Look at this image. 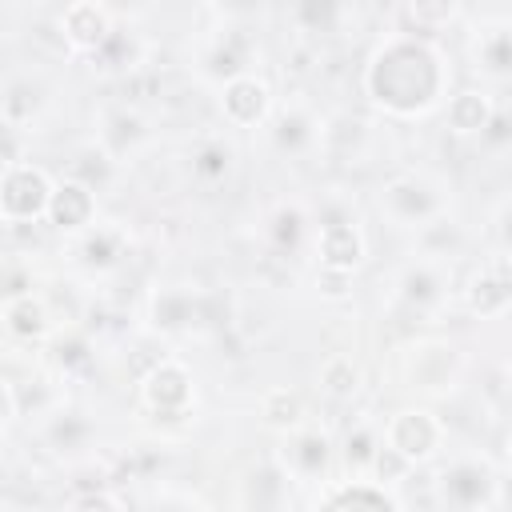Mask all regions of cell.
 <instances>
[{"label": "cell", "instance_id": "1", "mask_svg": "<svg viewBox=\"0 0 512 512\" xmlns=\"http://www.w3.org/2000/svg\"><path fill=\"white\" fill-rule=\"evenodd\" d=\"M444 88V64L436 48L412 36H396L380 44L364 68V92L396 116H416L436 104Z\"/></svg>", "mask_w": 512, "mask_h": 512}, {"label": "cell", "instance_id": "2", "mask_svg": "<svg viewBox=\"0 0 512 512\" xmlns=\"http://www.w3.org/2000/svg\"><path fill=\"white\" fill-rule=\"evenodd\" d=\"M52 180L44 168L36 164H16V168H4V180H0V212L8 224H24V220H36L40 212H48L52 204Z\"/></svg>", "mask_w": 512, "mask_h": 512}, {"label": "cell", "instance_id": "3", "mask_svg": "<svg viewBox=\"0 0 512 512\" xmlns=\"http://www.w3.org/2000/svg\"><path fill=\"white\" fill-rule=\"evenodd\" d=\"M380 204L404 228H416V224L424 228V224L440 220V196L424 176H392L380 192Z\"/></svg>", "mask_w": 512, "mask_h": 512}, {"label": "cell", "instance_id": "4", "mask_svg": "<svg viewBox=\"0 0 512 512\" xmlns=\"http://www.w3.org/2000/svg\"><path fill=\"white\" fill-rule=\"evenodd\" d=\"M388 448H396L404 460L420 464L428 460L436 448H440V420L424 408H404L388 420V436H384Z\"/></svg>", "mask_w": 512, "mask_h": 512}, {"label": "cell", "instance_id": "5", "mask_svg": "<svg viewBox=\"0 0 512 512\" xmlns=\"http://www.w3.org/2000/svg\"><path fill=\"white\" fill-rule=\"evenodd\" d=\"M56 24H60L64 44H68L72 52H84V56L100 52V48H104V40L116 32L112 12H108L104 4H92V0L68 4V8L60 12V20H56Z\"/></svg>", "mask_w": 512, "mask_h": 512}, {"label": "cell", "instance_id": "6", "mask_svg": "<svg viewBox=\"0 0 512 512\" xmlns=\"http://www.w3.org/2000/svg\"><path fill=\"white\" fill-rule=\"evenodd\" d=\"M140 392H144V404L160 416H184L188 404H192V372L176 360H164L160 368H152L144 380H140Z\"/></svg>", "mask_w": 512, "mask_h": 512}, {"label": "cell", "instance_id": "7", "mask_svg": "<svg viewBox=\"0 0 512 512\" xmlns=\"http://www.w3.org/2000/svg\"><path fill=\"white\" fill-rule=\"evenodd\" d=\"M436 484H440L444 504L464 508V512H476L492 496V488H496L492 484V468L480 464V460H456V464H448Z\"/></svg>", "mask_w": 512, "mask_h": 512}, {"label": "cell", "instance_id": "8", "mask_svg": "<svg viewBox=\"0 0 512 512\" xmlns=\"http://www.w3.org/2000/svg\"><path fill=\"white\" fill-rule=\"evenodd\" d=\"M220 108H224V116L236 128H252V124H260L272 112V88H268V80H260L252 72L248 76H236V80L224 84Z\"/></svg>", "mask_w": 512, "mask_h": 512}, {"label": "cell", "instance_id": "9", "mask_svg": "<svg viewBox=\"0 0 512 512\" xmlns=\"http://www.w3.org/2000/svg\"><path fill=\"white\" fill-rule=\"evenodd\" d=\"M464 300L476 316H496L512 304V256L488 260L464 288Z\"/></svg>", "mask_w": 512, "mask_h": 512}, {"label": "cell", "instance_id": "10", "mask_svg": "<svg viewBox=\"0 0 512 512\" xmlns=\"http://www.w3.org/2000/svg\"><path fill=\"white\" fill-rule=\"evenodd\" d=\"M316 252H320V268H336V272H352L364 260V236L352 220L332 216L320 224L316 236Z\"/></svg>", "mask_w": 512, "mask_h": 512}, {"label": "cell", "instance_id": "11", "mask_svg": "<svg viewBox=\"0 0 512 512\" xmlns=\"http://www.w3.org/2000/svg\"><path fill=\"white\" fill-rule=\"evenodd\" d=\"M208 320V296H192L188 288H160L152 296V324L160 332H184Z\"/></svg>", "mask_w": 512, "mask_h": 512}, {"label": "cell", "instance_id": "12", "mask_svg": "<svg viewBox=\"0 0 512 512\" xmlns=\"http://www.w3.org/2000/svg\"><path fill=\"white\" fill-rule=\"evenodd\" d=\"M248 56H252V36L244 28H228L204 56V72L216 76V80H236V76H248Z\"/></svg>", "mask_w": 512, "mask_h": 512}, {"label": "cell", "instance_id": "13", "mask_svg": "<svg viewBox=\"0 0 512 512\" xmlns=\"http://www.w3.org/2000/svg\"><path fill=\"white\" fill-rule=\"evenodd\" d=\"M96 212V196L92 188H84L80 180H60L56 192H52V204H48V220L60 228V232H76L92 220Z\"/></svg>", "mask_w": 512, "mask_h": 512}, {"label": "cell", "instance_id": "14", "mask_svg": "<svg viewBox=\"0 0 512 512\" xmlns=\"http://www.w3.org/2000/svg\"><path fill=\"white\" fill-rule=\"evenodd\" d=\"M496 108H492V96L480 92V88H460L452 100H448V128L456 136H484L488 124H492Z\"/></svg>", "mask_w": 512, "mask_h": 512}, {"label": "cell", "instance_id": "15", "mask_svg": "<svg viewBox=\"0 0 512 512\" xmlns=\"http://www.w3.org/2000/svg\"><path fill=\"white\" fill-rule=\"evenodd\" d=\"M476 68L488 76H512V24H488L476 36Z\"/></svg>", "mask_w": 512, "mask_h": 512}, {"label": "cell", "instance_id": "16", "mask_svg": "<svg viewBox=\"0 0 512 512\" xmlns=\"http://www.w3.org/2000/svg\"><path fill=\"white\" fill-rule=\"evenodd\" d=\"M92 64L104 68V72H136L144 64V44L136 40V32L128 28H116L100 52H92Z\"/></svg>", "mask_w": 512, "mask_h": 512}, {"label": "cell", "instance_id": "17", "mask_svg": "<svg viewBox=\"0 0 512 512\" xmlns=\"http://www.w3.org/2000/svg\"><path fill=\"white\" fill-rule=\"evenodd\" d=\"M4 324L16 340H40L48 332V308L28 292V296H12L4 300Z\"/></svg>", "mask_w": 512, "mask_h": 512}, {"label": "cell", "instance_id": "18", "mask_svg": "<svg viewBox=\"0 0 512 512\" xmlns=\"http://www.w3.org/2000/svg\"><path fill=\"white\" fill-rule=\"evenodd\" d=\"M272 140H276V148L280 152H300V148H308L312 140H316V124H312V116L304 112V108H280V116H276V128H272Z\"/></svg>", "mask_w": 512, "mask_h": 512}, {"label": "cell", "instance_id": "19", "mask_svg": "<svg viewBox=\"0 0 512 512\" xmlns=\"http://www.w3.org/2000/svg\"><path fill=\"white\" fill-rule=\"evenodd\" d=\"M320 388H324L332 400H352V396L360 392V368H356V360L344 356V352L328 356L324 368H320Z\"/></svg>", "mask_w": 512, "mask_h": 512}, {"label": "cell", "instance_id": "20", "mask_svg": "<svg viewBox=\"0 0 512 512\" xmlns=\"http://www.w3.org/2000/svg\"><path fill=\"white\" fill-rule=\"evenodd\" d=\"M228 168H232V148L224 140H200L192 148V176L196 180L216 184V180L228 176Z\"/></svg>", "mask_w": 512, "mask_h": 512}, {"label": "cell", "instance_id": "21", "mask_svg": "<svg viewBox=\"0 0 512 512\" xmlns=\"http://www.w3.org/2000/svg\"><path fill=\"white\" fill-rule=\"evenodd\" d=\"M452 16H456L452 4H404V8H396L400 32H412V40L436 32V28H440L444 20H452Z\"/></svg>", "mask_w": 512, "mask_h": 512}, {"label": "cell", "instance_id": "22", "mask_svg": "<svg viewBox=\"0 0 512 512\" xmlns=\"http://www.w3.org/2000/svg\"><path fill=\"white\" fill-rule=\"evenodd\" d=\"M40 112V88L32 80H12L4 88V128H20Z\"/></svg>", "mask_w": 512, "mask_h": 512}, {"label": "cell", "instance_id": "23", "mask_svg": "<svg viewBox=\"0 0 512 512\" xmlns=\"http://www.w3.org/2000/svg\"><path fill=\"white\" fill-rule=\"evenodd\" d=\"M120 256H124V236H120L116 228H96V232H88L84 244H80V260H84L88 268H112Z\"/></svg>", "mask_w": 512, "mask_h": 512}, {"label": "cell", "instance_id": "24", "mask_svg": "<svg viewBox=\"0 0 512 512\" xmlns=\"http://www.w3.org/2000/svg\"><path fill=\"white\" fill-rule=\"evenodd\" d=\"M440 272L432 268V264H412V268H404V276H400V296L408 300V304H416V308H424V304H432V300H440Z\"/></svg>", "mask_w": 512, "mask_h": 512}, {"label": "cell", "instance_id": "25", "mask_svg": "<svg viewBox=\"0 0 512 512\" xmlns=\"http://www.w3.org/2000/svg\"><path fill=\"white\" fill-rule=\"evenodd\" d=\"M260 416L272 424V428H300V416H304V400L292 392V388H272L260 404Z\"/></svg>", "mask_w": 512, "mask_h": 512}, {"label": "cell", "instance_id": "26", "mask_svg": "<svg viewBox=\"0 0 512 512\" xmlns=\"http://www.w3.org/2000/svg\"><path fill=\"white\" fill-rule=\"evenodd\" d=\"M288 460H292V468H296L300 476L324 472V464H328V436H324V432H300V436L292 440Z\"/></svg>", "mask_w": 512, "mask_h": 512}, {"label": "cell", "instance_id": "27", "mask_svg": "<svg viewBox=\"0 0 512 512\" xmlns=\"http://www.w3.org/2000/svg\"><path fill=\"white\" fill-rule=\"evenodd\" d=\"M72 172H76V180H80L84 188H100V184L112 176V160H108V152H100V148H84V152H76Z\"/></svg>", "mask_w": 512, "mask_h": 512}, {"label": "cell", "instance_id": "28", "mask_svg": "<svg viewBox=\"0 0 512 512\" xmlns=\"http://www.w3.org/2000/svg\"><path fill=\"white\" fill-rule=\"evenodd\" d=\"M376 452H380V440H376L372 424H356V428L348 432V440H344V460H348L352 468H372Z\"/></svg>", "mask_w": 512, "mask_h": 512}, {"label": "cell", "instance_id": "29", "mask_svg": "<svg viewBox=\"0 0 512 512\" xmlns=\"http://www.w3.org/2000/svg\"><path fill=\"white\" fill-rule=\"evenodd\" d=\"M420 244L428 256H448L456 244H460V228L452 220H432L420 228Z\"/></svg>", "mask_w": 512, "mask_h": 512}, {"label": "cell", "instance_id": "30", "mask_svg": "<svg viewBox=\"0 0 512 512\" xmlns=\"http://www.w3.org/2000/svg\"><path fill=\"white\" fill-rule=\"evenodd\" d=\"M340 12H344V8H336V4H316V0H312V4H296V8H292V20H296L304 32H328V28L340 20Z\"/></svg>", "mask_w": 512, "mask_h": 512}, {"label": "cell", "instance_id": "31", "mask_svg": "<svg viewBox=\"0 0 512 512\" xmlns=\"http://www.w3.org/2000/svg\"><path fill=\"white\" fill-rule=\"evenodd\" d=\"M300 232H304V216H300L296 208H280V212L272 216V244H276L280 252H296Z\"/></svg>", "mask_w": 512, "mask_h": 512}, {"label": "cell", "instance_id": "32", "mask_svg": "<svg viewBox=\"0 0 512 512\" xmlns=\"http://www.w3.org/2000/svg\"><path fill=\"white\" fill-rule=\"evenodd\" d=\"M376 480H384V484H396V480H408V472H412V460H404L396 448H388V444H380V452H376V460H372V468H368Z\"/></svg>", "mask_w": 512, "mask_h": 512}, {"label": "cell", "instance_id": "33", "mask_svg": "<svg viewBox=\"0 0 512 512\" xmlns=\"http://www.w3.org/2000/svg\"><path fill=\"white\" fill-rule=\"evenodd\" d=\"M84 436H88V424H84L76 412H64V416L52 424V444H56V448H80Z\"/></svg>", "mask_w": 512, "mask_h": 512}, {"label": "cell", "instance_id": "34", "mask_svg": "<svg viewBox=\"0 0 512 512\" xmlns=\"http://www.w3.org/2000/svg\"><path fill=\"white\" fill-rule=\"evenodd\" d=\"M56 364H60L64 372H72V368H88V364H92V352H88V340H84V336H72V340H60V344H56Z\"/></svg>", "mask_w": 512, "mask_h": 512}, {"label": "cell", "instance_id": "35", "mask_svg": "<svg viewBox=\"0 0 512 512\" xmlns=\"http://www.w3.org/2000/svg\"><path fill=\"white\" fill-rule=\"evenodd\" d=\"M348 284H352V272H336V268H320V272H316V288H320L324 296H344Z\"/></svg>", "mask_w": 512, "mask_h": 512}, {"label": "cell", "instance_id": "36", "mask_svg": "<svg viewBox=\"0 0 512 512\" xmlns=\"http://www.w3.org/2000/svg\"><path fill=\"white\" fill-rule=\"evenodd\" d=\"M72 512H120V508H116V500L108 492H88V496H80L72 504Z\"/></svg>", "mask_w": 512, "mask_h": 512}, {"label": "cell", "instance_id": "37", "mask_svg": "<svg viewBox=\"0 0 512 512\" xmlns=\"http://www.w3.org/2000/svg\"><path fill=\"white\" fill-rule=\"evenodd\" d=\"M484 140L488 144H508L512 140V112H496L492 124H488V132H484Z\"/></svg>", "mask_w": 512, "mask_h": 512}, {"label": "cell", "instance_id": "38", "mask_svg": "<svg viewBox=\"0 0 512 512\" xmlns=\"http://www.w3.org/2000/svg\"><path fill=\"white\" fill-rule=\"evenodd\" d=\"M500 232H504V240L512 244V204L504 208V216H500Z\"/></svg>", "mask_w": 512, "mask_h": 512}, {"label": "cell", "instance_id": "39", "mask_svg": "<svg viewBox=\"0 0 512 512\" xmlns=\"http://www.w3.org/2000/svg\"><path fill=\"white\" fill-rule=\"evenodd\" d=\"M508 468H512V440H508Z\"/></svg>", "mask_w": 512, "mask_h": 512}, {"label": "cell", "instance_id": "40", "mask_svg": "<svg viewBox=\"0 0 512 512\" xmlns=\"http://www.w3.org/2000/svg\"><path fill=\"white\" fill-rule=\"evenodd\" d=\"M168 512H188V508H168Z\"/></svg>", "mask_w": 512, "mask_h": 512}, {"label": "cell", "instance_id": "41", "mask_svg": "<svg viewBox=\"0 0 512 512\" xmlns=\"http://www.w3.org/2000/svg\"><path fill=\"white\" fill-rule=\"evenodd\" d=\"M476 512H488V508H476Z\"/></svg>", "mask_w": 512, "mask_h": 512}]
</instances>
